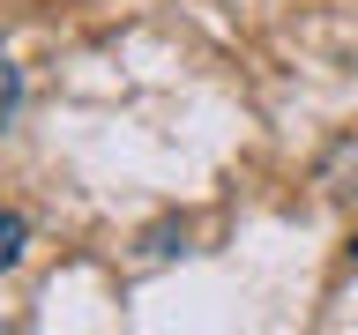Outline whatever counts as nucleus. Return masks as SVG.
<instances>
[{
    "label": "nucleus",
    "mask_w": 358,
    "mask_h": 335,
    "mask_svg": "<svg viewBox=\"0 0 358 335\" xmlns=\"http://www.w3.org/2000/svg\"><path fill=\"white\" fill-rule=\"evenodd\" d=\"M22 246H30V216H22V209H8V216H0V268H15Z\"/></svg>",
    "instance_id": "f257e3e1"
},
{
    "label": "nucleus",
    "mask_w": 358,
    "mask_h": 335,
    "mask_svg": "<svg viewBox=\"0 0 358 335\" xmlns=\"http://www.w3.org/2000/svg\"><path fill=\"white\" fill-rule=\"evenodd\" d=\"M22 112V67H8V89H0V119H15Z\"/></svg>",
    "instance_id": "f03ea898"
},
{
    "label": "nucleus",
    "mask_w": 358,
    "mask_h": 335,
    "mask_svg": "<svg viewBox=\"0 0 358 335\" xmlns=\"http://www.w3.org/2000/svg\"><path fill=\"white\" fill-rule=\"evenodd\" d=\"M351 261H358V239H351Z\"/></svg>",
    "instance_id": "7ed1b4c3"
}]
</instances>
